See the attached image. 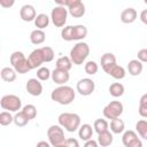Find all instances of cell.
Here are the masks:
<instances>
[{
	"label": "cell",
	"instance_id": "bcb514c9",
	"mask_svg": "<svg viewBox=\"0 0 147 147\" xmlns=\"http://www.w3.org/2000/svg\"><path fill=\"white\" fill-rule=\"evenodd\" d=\"M65 1H67V0H54V2H55L57 6H65Z\"/></svg>",
	"mask_w": 147,
	"mask_h": 147
},
{
	"label": "cell",
	"instance_id": "277c9868",
	"mask_svg": "<svg viewBox=\"0 0 147 147\" xmlns=\"http://www.w3.org/2000/svg\"><path fill=\"white\" fill-rule=\"evenodd\" d=\"M9 61H10V64L13 65V68L16 70L17 74H26L30 70H32V67L29 62V59L25 57L23 52L16 51V52L11 53Z\"/></svg>",
	"mask_w": 147,
	"mask_h": 147
},
{
	"label": "cell",
	"instance_id": "cb8c5ba5",
	"mask_svg": "<svg viewBox=\"0 0 147 147\" xmlns=\"http://www.w3.org/2000/svg\"><path fill=\"white\" fill-rule=\"evenodd\" d=\"M124 129H125V123L123 119H121L119 117L110 119V131L113 133L119 134V133L124 132Z\"/></svg>",
	"mask_w": 147,
	"mask_h": 147
},
{
	"label": "cell",
	"instance_id": "ee69618b",
	"mask_svg": "<svg viewBox=\"0 0 147 147\" xmlns=\"http://www.w3.org/2000/svg\"><path fill=\"white\" fill-rule=\"evenodd\" d=\"M140 21L147 25V9H144L141 13H140Z\"/></svg>",
	"mask_w": 147,
	"mask_h": 147
},
{
	"label": "cell",
	"instance_id": "f35d334b",
	"mask_svg": "<svg viewBox=\"0 0 147 147\" xmlns=\"http://www.w3.org/2000/svg\"><path fill=\"white\" fill-rule=\"evenodd\" d=\"M138 60H140L142 63H146L147 62V48H141L139 52H138Z\"/></svg>",
	"mask_w": 147,
	"mask_h": 147
},
{
	"label": "cell",
	"instance_id": "83f0119b",
	"mask_svg": "<svg viewBox=\"0 0 147 147\" xmlns=\"http://www.w3.org/2000/svg\"><path fill=\"white\" fill-rule=\"evenodd\" d=\"M30 122V118L21 110V111H17L15 115H14V123L16 126L18 127H22V126H25L28 123Z\"/></svg>",
	"mask_w": 147,
	"mask_h": 147
},
{
	"label": "cell",
	"instance_id": "d6986e66",
	"mask_svg": "<svg viewBox=\"0 0 147 147\" xmlns=\"http://www.w3.org/2000/svg\"><path fill=\"white\" fill-rule=\"evenodd\" d=\"M0 76H1V79L7 82V83H13L15 79H16V76H17V72L14 68H10V67H5L1 69V72H0Z\"/></svg>",
	"mask_w": 147,
	"mask_h": 147
},
{
	"label": "cell",
	"instance_id": "60d3db41",
	"mask_svg": "<svg viewBox=\"0 0 147 147\" xmlns=\"http://www.w3.org/2000/svg\"><path fill=\"white\" fill-rule=\"evenodd\" d=\"M64 146H67V147H78L79 142L74 138H68V139H65V145Z\"/></svg>",
	"mask_w": 147,
	"mask_h": 147
},
{
	"label": "cell",
	"instance_id": "b9f144b4",
	"mask_svg": "<svg viewBox=\"0 0 147 147\" xmlns=\"http://www.w3.org/2000/svg\"><path fill=\"white\" fill-rule=\"evenodd\" d=\"M79 3H82V0H67L65 1V7L67 8H71V7L77 6Z\"/></svg>",
	"mask_w": 147,
	"mask_h": 147
},
{
	"label": "cell",
	"instance_id": "4dcf8cb0",
	"mask_svg": "<svg viewBox=\"0 0 147 147\" xmlns=\"http://www.w3.org/2000/svg\"><path fill=\"white\" fill-rule=\"evenodd\" d=\"M136 130L140 138L147 140V121L140 119L136 123Z\"/></svg>",
	"mask_w": 147,
	"mask_h": 147
},
{
	"label": "cell",
	"instance_id": "f1b7e54d",
	"mask_svg": "<svg viewBox=\"0 0 147 147\" xmlns=\"http://www.w3.org/2000/svg\"><path fill=\"white\" fill-rule=\"evenodd\" d=\"M68 10H69V14L72 17L80 18V17H83L85 15V5L82 2V3L77 5V6H74L71 8H68Z\"/></svg>",
	"mask_w": 147,
	"mask_h": 147
},
{
	"label": "cell",
	"instance_id": "ac0fdd59",
	"mask_svg": "<svg viewBox=\"0 0 147 147\" xmlns=\"http://www.w3.org/2000/svg\"><path fill=\"white\" fill-rule=\"evenodd\" d=\"M114 141V137H113V133L107 130V131H103L101 133H98V142L100 146L102 147H108L113 144Z\"/></svg>",
	"mask_w": 147,
	"mask_h": 147
},
{
	"label": "cell",
	"instance_id": "484cf974",
	"mask_svg": "<svg viewBox=\"0 0 147 147\" xmlns=\"http://www.w3.org/2000/svg\"><path fill=\"white\" fill-rule=\"evenodd\" d=\"M108 90H109L110 95L114 96V98H119L125 92V87L121 83H113V84H110V86H109Z\"/></svg>",
	"mask_w": 147,
	"mask_h": 147
},
{
	"label": "cell",
	"instance_id": "7a4b0ae2",
	"mask_svg": "<svg viewBox=\"0 0 147 147\" xmlns=\"http://www.w3.org/2000/svg\"><path fill=\"white\" fill-rule=\"evenodd\" d=\"M57 122L68 132H75L80 126V116L75 113H62L59 115Z\"/></svg>",
	"mask_w": 147,
	"mask_h": 147
},
{
	"label": "cell",
	"instance_id": "52a82bcc",
	"mask_svg": "<svg viewBox=\"0 0 147 147\" xmlns=\"http://www.w3.org/2000/svg\"><path fill=\"white\" fill-rule=\"evenodd\" d=\"M69 10L65 6H56L51 11V20L56 28H62L67 23Z\"/></svg>",
	"mask_w": 147,
	"mask_h": 147
},
{
	"label": "cell",
	"instance_id": "8fae6325",
	"mask_svg": "<svg viewBox=\"0 0 147 147\" xmlns=\"http://www.w3.org/2000/svg\"><path fill=\"white\" fill-rule=\"evenodd\" d=\"M26 92L32 96H39L42 93V85L38 78H30L25 85Z\"/></svg>",
	"mask_w": 147,
	"mask_h": 147
},
{
	"label": "cell",
	"instance_id": "4316f807",
	"mask_svg": "<svg viewBox=\"0 0 147 147\" xmlns=\"http://www.w3.org/2000/svg\"><path fill=\"white\" fill-rule=\"evenodd\" d=\"M33 22H34V25H36L37 29L44 30V29L47 28L48 24H49V17H48L46 14L41 13V14H38V15L36 16V18H34Z\"/></svg>",
	"mask_w": 147,
	"mask_h": 147
},
{
	"label": "cell",
	"instance_id": "1f68e13d",
	"mask_svg": "<svg viewBox=\"0 0 147 147\" xmlns=\"http://www.w3.org/2000/svg\"><path fill=\"white\" fill-rule=\"evenodd\" d=\"M138 113L141 117L147 118V93L142 94L140 96L139 100V108H138Z\"/></svg>",
	"mask_w": 147,
	"mask_h": 147
},
{
	"label": "cell",
	"instance_id": "d4e9b609",
	"mask_svg": "<svg viewBox=\"0 0 147 147\" xmlns=\"http://www.w3.org/2000/svg\"><path fill=\"white\" fill-rule=\"evenodd\" d=\"M72 64H74V63H72L70 56H61V57H59V59L56 60V62H55L56 68L63 69V70H67V71H69V70L72 68Z\"/></svg>",
	"mask_w": 147,
	"mask_h": 147
},
{
	"label": "cell",
	"instance_id": "5bb4252c",
	"mask_svg": "<svg viewBox=\"0 0 147 147\" xmlns=\"http://www.w3.org/2000/svg\"><path fill=\"white\" fill-rule=\"evenodd\" d=\"M51 78H52V80H53L55 84H57V85H64L65 83L69 82L70 75H69V71H67V70L55 68V69L52 71Z\"/></svg>",
	"mask_w": 147,
	"mask_h": 147
},
{
	"label": "cell",
	"instance_id": "7c38bea8",
	"mask_svg": "<svg viewBox=\"0 0 147 147\" xmlns=\"http://www.w3.org/2000/svg\"><path fill=\"white\" fill-rule=\"evenodd\" d=\"M37 16V13H36V8L30 5V3H26V5H23L20 9V17L22 18V21L24 22H32L34 21Z\"/></svg>",
	"mask_w": 147,
	"mask_h": 147
},
{
	"label": "cell",
	"instance_id": "e575fe53",
	"mask_svg": "<svg viewBox=\"0 0 147 147\" xmlns=\"http://www.w3.org/2000/svg\"><path fill=\"white\" fill-rule=\"evenodd\" d=\"M84 70H85V72H86L87 75L93 76V75H95V74L98 72L99 65H98V63H96L95 61H92V60H91V61H87V62L85 63Z\"/></svg>",
	"mask_w": 147,
	"mask_h": 147
},
{
	"label": "cell",
	"instance_id": "d590c367",
	"mask_svg": "<svg viewBox=\"0 0 147 147\" xmlns=\"http://www.w3.org/2000/svg\"><path fill=\"white\" fill-rule=\"evenodd\" d=\"M22 111L30 118V121L33 119V118H36V116H37V108L33 105H25L23 107Z\"/></svg>",
	"mask_w": 147,
	"mask_h": 147
},
{
	"label": "cell",
	"instance_id": "ab89813d",
	"mask_svg": "<svg viewBox=\"0 0 147 147\" xmlns=\"http://www.w3.org/2000/svg\"><path fill=\"white\" fill-rule=\"evenodd\" d=\"M15 3V0H0V6L5 9H8V8H11Z\"/></svg>",
	"mask_w": 147,
	"mask_h": 147
},
{
	"label": "cell",
	"instance_id": "f546056e",
	"mask_svg": "<svg viewBox=\"0 0 147 147\" xmlns=\"http://www.w3.org/2000/svg\"><path fill=\"white\" fill-rule=\"evenodd\" d=\"M93 129H94V131H95L96 133H101V132H103V131L109 130V124H108V122H107L106 119H103V118H96V119L94 121V123H93Z\"/></svg>",
	"mask_w": 147,
	"mask_h": 147
},
{
	"label": "cell",
	"instance_id": "9a60e30c",
	"mask_svg": "<svg viewBox=\"0 0 147 147\" xmlns=\"http://www.w3.org/2000/svg\"><path fill=\"white\" fill-rule=\"evenodd\" d=\"M137 16H138L137 10L132 7H129L121 13V21L125 24H131L137 20Z\"/></svg>",
	"mask_w": 147,
	"mask_h": 147
},
{
	"label": "cell",
	"instance_id": "2e32d148",
	"mask_svg": "<svg viewBox=\"0 0 147 147\" xmlns=\"http://www.w3.org/2000/svg\"><path fill=\"white\" fill-rule=\"evenodd\" d=\"M105 72L108 74L109 76H111L113 78L118 79V80H119V79H123V78L125 77V75H126L125 69H124L122 65H118L117 63H115V64H113L111 67H109Z\"/></svg>",
	"mask_w": 147,
	"mask_h": 147
},
{
	"label": "cell",
	"instance_id": "7402d4cb",
	"mask_svg": "<svg viewBox=\"0 0 147 147\" xmlns=\"http://www.w3.org/2000/svg\"><path fill=\"white\" fill-rule=\"evenodd\" d=\"M46 39V33L41 29H36L30 33V41L33 45H40L45 41Z\"/></svg>",
	"mask_w": 147,
	"mask_h": 147
},
{
	"label": "cell",
	"instance_id": "30bf717a",
	"mask_svg": "<svg viewBox=\"0 0 147 147\" xmlns=\"http://www.w3.org/2000/svg\"><path fill=\"white\" fill-rule=\"evenodd\" d=\"M122 142L125 147H141L142 146V142H141L140 138L132 130H127L123 133Z\"/></svg>",
	"mask_w": 147,
	"mask_h": 147
},
{
	"label": "cell",
	"instance_id": "ffe728a7",
	"mask_svg": "<svg viewBox=\"0 0 147 147\" xmlns=\"http://www.w3.org/2000/svg\"><path fill=\"white\" fill-rule=\"evenodd\" d=\"M87 28L83 24L72 25V37L74 40H83L87 36Z\"/></svg>",
	"mask_w": 147,
	"mask_h": 147
},
{
	"label": "cell",
	"instance_id": "5b68a950",
	"mask_svg": "<svg viewBox=\"0 0 147 147\" xmlns=\"http://www.w3.org/2000/svg\"><path fill=\"white\" fill-rule=\"evenodd\" d=\"M47 138L48 141L51 142V146L53 147H63L65 145L64 131L60 124L51 125L47 129Z\"/></svg>",
	"mask_w": 147,
	"mask_h": 147
},
{
	"label": "cell",
	"instance_id": "9c48e42d",
	"mask_svg": "<svg viewBox=\"0 0 147 147\" xmlns=\"http://www.w3.org/2000/svg\"><path fill=\"white\" fill-rule=\"evenodd\" d=\"M76 90L80 95L88 96L95 90V83L91 78H82L76 84Z\"/></svg>",
	"mask_w": 147,
	"mask_h": 147
},
{
	"label": "cell",
	"instance_id": "d6a6232c",
	"mask_svg": "<svg viewBox=\"0 0 147 147\" xmlns=\"http://www.w3.org/2000/svg\"><path fill=\"white\" fill-rule=\"evenodd\" d=\"M52 76V72L51 70L47 68V67H40L38 68L37 70V78L41 82H45V80H48Z\"/></svg>",
	"mask_w": 147,
	"mask_h": 147
},
{
	"label": "cell",
	"instance_id": "603a6c76",
	"mask_svg": "<svg viewBox=\"0 0 147 147\" xmlns=\"http://www.w3.org/2000/svg\"><path fill=\"white\" fill-rule=\"evenodd\" d=\"M92 136H93V129H92V125L85 123V124H83V125L79 126V129H78V137H79L82 140L86 141V140L91 139Z\"/></svg>",
	"mask_w": 147,
	"mask_h": 147
},
{
	"label": "cell",
	"instance_id": "8d00e7d4",
	"mask_svg": "<svg viewBox=\"0 0 147 147\" xmlns=\"http://www.w3.org/2000/svg\"><path fill=\"white\" fill-rule=\"evenodd\" d=\"M61 37L65 41H72L74 40V37H72V25L64 26L62 29V31H61Z\"/></svg>",
	"mask_w": 147,
	"mask_h": 147
},
{
	"label": "cell",
	"instance_id": "e0dca14e",
	"mask_svg": "<svg viewBox=\"0 0 147 147\" xmlns=\"http://www.w3.org/2000/svg\"><path fill=\"white\" fill-rule=\"evenodd\" d=\"M142 62L138 59H134V60H131L129 61L127 63V70H129V74L131 76H139L141 72H142Z\"/></svg>",
	"mask_w": 147,
	"mask_h": 147
},
{
	"label": "cell",
	"instance_id": "7bdbcfd3",
	"mask_svg": "<svg viewBox=\"0 0 147 147\" xmlns=\"http://www.w3.org/2000/svg\"><path fill=\"white\" fill-rule=\"evenodd\" d=\"M98 145H99V142H98V141H95V140H93L92 138H91V139H88V140H86V141H85V144H84V146H85V147H98Z\"/></svg>",
	"mask_w": 147,
	"mask_h": 147
},
{
	"label": "cell",
	"instance_id": "74e56055",
	"mask_svg": "<svg viewBox=\"0 0 147 147\" xmlns=\"http://www.w3.org/2000/svg\"><path fill=\"white\" fill-rule=\"evenodd\" d=\"M41 51H42V54H44V59H45V62H51L54 60V51L52 47L49 46H44L41 47Z\"/></svg>",
	"mask_w": 147,
	"mask_h": 147
},
{
	"label": "cell",
	"instance_id": "8992f818",
	"mask_svg": "<svg viewBox=\"0 0 147 147\" xmlns=\"http://www.w3.org/2000/svg\"><path fill=\"white\" fill-rule=\"evenodd\" d=\"M0 106L3 110H8V111H11V113H17L22 108V101L15 94H7V95H3L1 98Z\"/></svg>",
	"mask_w": 147,
	"mask_h": 147
},
{
	"label": "cell",
	"instance_id": "3957f363",
	"mask_svg": "<svg viewBox=\"0 0 147 147\" xmlns=\"http://www.w3.org/2000/svg\"><path fill=\"white\" fill-rule=\"evenodd\" d=\"M70 59L74 64L80 65L90 55V46L84 41H78L70 51Z\"/></svg>",
	"mask_w": 147,
	"mask_h": 147
},
{
	"label": "cell",
	"instance_id": "7dc6e473",
	"mask_svg": "<svg viewBox=\"0 0 147 147\" xmlns=\"http://www.w3.org/2000/svg\"><path fill=\"white\" fill-rule=\"evenodd\" d=\"M144 2H145V3H146V5H147V0H144Z\"/></svg>",
	"mask_w": 147,
	"mask_h": 147
},
{
	"label": "cell",
	"instance_id": "6da1fadb",
	"mask_svg": "<svg viewBox=\"0 0 147 147\" xmlns=\"http://www.w3.org/2000/svg\"><path fill=\"white\" fill-rule=\"evenodd\" d=\"M76 98V92L71 86L68 85H59L51 93V99L62 106L70 105Z\"/></svg>",
	"mask_w": 147,
	"mask_h": 147
},
{
	"label": "cell",
	"instance_id": "4fadbf2b",
	"mask_svg": "<svg viewBox=\"0 0 147 147\" xmlns=\"http://www.w3.org/2000/svg\"><path fill=\"white\" fill-rule=\"evenodd\" d=\"M29 59V62L32 67V69H37V68H40L41 64L45 62V59H44V54H42V51L41 48H36L33 49L30 55L28 56Z\"/></svg>",
	"mask_w": 147,
	"mask_h": 147
},
{
	"label": "cell",
	"instance_id": "836d02e7",
	"mask_svg": "<svg viewBox=\"0 0 147 147\" xmlns=\"http://www.w3.org/2000/svg\"><path fill=\"white\" fill-rule=\"evenodd\" d=\"M14 123V116L10 114V111L5 110L0 114V124L2 126H7L9 124Z\"/></svg>",
	"mask_w": 147,
	"mask_h": 147
},
{
	"label": "cell",
	"instance_id": "f6af8a7d",
	"mask_svg": "<svg viewBox=\"0 0 147 147\" xmlns=\"http://www.w3.org/2000/svg\"><path fill=\"white\" fill-rule=\"evenodd\" d=\"M37 146H45V147H49L51 146V142H46V141H39L37 144Z\"/></svg>",
	"mask_w": 147,
	"mask_h": 147
},
{
	"label": "cell",
	"instance_id": "ba28073f",
	"mask_svg": "<svg viewBox=\"0 0 147 147\" xmlns=\"http://www.w3.org/2000/svg\"><path fill=\"white\" fill-rule=\"evenodd\" d=\"M123 110H124V107H123V103L121 101H110L102 110L103 113V116L107 118V119H113V118H116V117H119L122 114H123Z\"/></svg>",
	"mask_w": 147,
	"mask_h": 147
},
{
	"label": "cell",
	"instance_id": "44dd1931",
	"mask_svg": "<svg viewBox=\"0 0 147 147\" xmlns=\"http://www.w3.org/2000/svg\"><path fill=\"white\" fill-rule=\"evenodd\" d=\"M100 63H101V67H102L103 71H106L109 67H111L113 64L116 63V56H115L113 53L107 52V53H105V54L101 56Z\"/></svg>",
	"mask_w": 147,
	"mask_h": 147
}]
</instances>
